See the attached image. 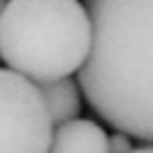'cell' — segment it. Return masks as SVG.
I'll list each match as a JSON object with an SVG mask.
<instances>
[{"label":"cell","instance_id":"obj_1","mask_svg":"<svg viewBox=\"0 0 153 153\" xmlns=\"http://www.w3.org/2000/svg\"><path fill=\"white\" fill-rule=\"evenodd\" d=\"M81 89L118 134L153 143V0H94Z\"/></svg>","mask_w":153,"mask_h":153},{"label":"cell","instance_id":"obj_2","mask_svg":"<svg viewBox=\"0 0 153 153\" xmlns=\"http://www.w3.org/2000/svg\"><path fill=\"white\" fill-rule=\"evenodd\" d=\"M91 51V16L75 0H11L0 13V59L35 86L81 73Z\"/></svg>","mask_w":153,"mask_h":153},{"label":"cell","instance_id":"obj_3","mask_svg":"<svg viewBox=\"0 0 153 153\" xmlns=\"http://www.w3.org/2000/svg\"><path fill=\"white\" fill-rule=\"evenodd\" d=\"M54 121L40 89L0 67V153H48Z\"/></svg>","mask_w":153,"mask_h":153},{"label":"cell","instance_id":"obj_4","mask_svg":"<svg viewBox=\"0 0 153 153\" xmlns=\"http://www.w3.org/2000/svg\"><path fill=\"white\" fill-rule=\"evenodd\" d=\"M48 153H110V134L89 118H75L54 129Z\"/></svg>","mask_w":153,"mask_h":153},{"label":"cell","instance_id":"obj_5","mask_svg":"<svg viewBox=\"0 0 153 153\" xmlns=\"http://www.w3.org/2000/svg\"><path fill=\"white\" fill-rule=\"evenodd\" d=\"M38 89H40V94L46 100V108H48V116L54 121V129L75 121V116L81 110V91H78V83L75 81L65 78V81L43 83Z\"/></svg>","mask_w":153,"mask_h":153},{"label":"cell","instance_id":"obj_6","mask_svg":"<svg viewBox=\"0 0 153 153\" xmlns=\"http://www.w3.org/2000/svg\"><path fill=\"white\" fill-rule=\"evenodd\" d=\"M132 137H126V134H110V153H132Z\"/></svg>","mask_w":153,"mask_h":153},{"label":"cell","instance_id":"obj_7","mask_svg":"<svg viewBox=\"0 0 153 153\" xmlns=\"http://www.w3.org/2000/svg\"><path fill=\"white\" fill-rule=\"evenodd\" d=\"M132 153H153V145H143V148H134Z\"/></svg>","mask_w":153,"mask_h":153},{"label":"cell","instance_id":"obj_8","mask_svg":"<svg viewBox=\"0 0 153 153\" xmlns=\"http://www.w3.org/2000/svg\"><path fill=\"white\" fill-rule=\"evenodd\" d=\"M0 13H3V3H0Z\"/></svg>","mask_w":153,"mask_h":153}]
</instances>
